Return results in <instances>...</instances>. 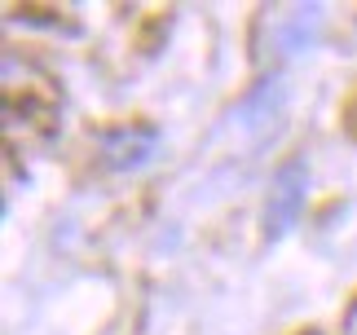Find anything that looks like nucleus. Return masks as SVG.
<instances>
[{
  "mask_svg": "<svg viewBox=\"0 0 357 335\" xmlns=\"http://www.w3.org/2000/svg\"><path fill=\"white\" fill-rule=\"evenodd\" d=\"M300 181H305V168H300V163H291V168H287V172L278 177V207H282V216L269 225L273 234L287 230V216L296 212V203H300Z\"/></svg>",
  "mask_w": 357,
  "mask_h": 335,
  "instance_id": "1",
  "label": "nucleus"
}]
</instances>
